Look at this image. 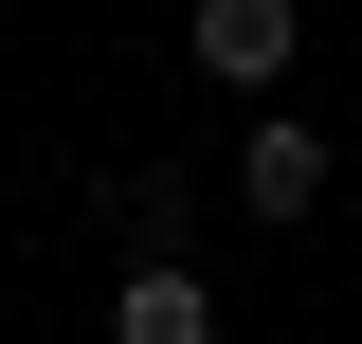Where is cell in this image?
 <instances>
[{"label": "cell", "mask_w": 362, "mask_h": 344, "mask_svg": "<svg viewBox=\"0 0 362 344\" xmlns=\"http://www.w3.org/2000/svg\"><path fill=\"white\" fill-rule=\"evenodd\" d=\"M181 55H199V73L218 91H290V55H308V0H199V18H181Z\"/></svg>", "instance_id": "cell-1"}, {"label": "cell", "mask_w": 362, "mask_h": 344, "mask_svg": "<svg viewBox=\"0 0 362 344\" xmlns=\"http://www.w3.org/2000/svg\"><path fill=\"white\" fill-rule=\"evenodd\" d=\"M109 344H218V290H199V254H127V290H109Z\"/></svg>", "instance_id": "cell-2"}, {"label": "cell", "mask_w": 362, "mask_h": 344, "mask_svg": "<svg viewBox=\"0 0 362 344\" xmlns=\"http://www.w3.org/2000/svg\"><path fill=\"white\" fill-rule=\"evenodd\" d=\"M235 200H254V217H308V200H326V127L254 109V145H235Z\"/></svg>", "instance_id": "cell-3"}]
</instances>
